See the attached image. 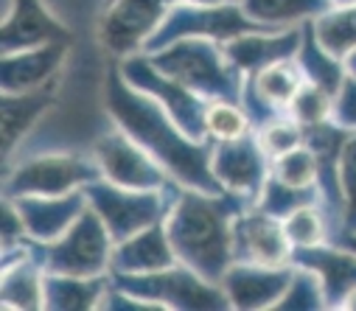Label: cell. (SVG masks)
I'll return each mask as SVG.
<instances>
[{"mask_svg": "<svg viewBox=\"0 0 356 311\" xmlns=\"http://www.w3.org/2000/svg\"><path fill=\"white\" fill-rule=\"evenodd\" d=\"M56 81L29 93H3V154L6 163L12 160L15 149L23 138L37 127V121L54 107L56 101Z\"/></svg>", "mask_w": 356, "mask_h": 311, "instance_id": "cell-22", "label": "cell"}, {"mask_svg": "<svg viewBox=\"0 0 356 311\" xmlns=\"http://www.w3.org/2000/svg\"><path fill=\"white\" fill-rule=\"evenodd\" d=\"M348 3H356V0H331V6H348Z\"/></svg>", "mask_w": 356, "mask_h": 311, "instance_id": "cell-41", "label": "cell"}, {"mask_svg": "<svg viewBox=\"0 0 356 311\" xmlns=\"http://www.w3.org/2000/svg\"><path fill=\"white\" fill-rule=\"evenodd\" d=\"M149 59L168 73L171 79H177L180 84H186L188 90L200 93L208 101H238L241 98V87H244V76L230 65L222 42L213 40H177L154 54H149Z\"/></svg>", "mask_w": 356, "mask_h": 311, "instance_id": "cell-3", "label": "cell"}, {"mask_svg": "<svg viewBox=\"0 0 356 311\" xmlns=\"http://www.w3.org/2000/svg\"><path fill=\"white\" fill-rule=\"evenodd\" d=\"M174 264L180 261H177V253L171 247L168 228L165 222H157L115 244L110 275H146V272L168 269Z\"/></svg>", "mask_w": 356, "mask_h": 311, "instance_id": "cell-21", "label": "cell"}, {"mask_svg": "<svg viewBox=\"0 0 356 311\" xmlns=\"http://www.w3.org/2000/svg\"><path fill=\"white\" fill-rule=\"evenodd\" d=\"M26 239H29V233H26V225H23V216L17 211L15 199L3 196V225H0V241H3V250L17 247Z\"/></svg>", "mask_w": 356, "mask_h": 311, "instance_id": "cell-37", "label": "cell"}, {"mask_svg": "<svg viewBox=\"0 0 356 311\" xmlns=\"http://www.w3.org/2000/svg\"><path fill=\"white\" fill-rule=\"evenodd\" d=\"M250 31H275V29L255 23L241 9V3H186V0H177L168 17L163 20V26L146 42L143 54H154L177 40L227 42V40L250 34Z\"/></svg>", "mask_w": 356, "mask_h": 311, "instance_id": "cell-6", "label": "cell"}, {"mask_svg": "<svg viewBox=\"0 0 356 311\" xmlns=\"http://www.w3.org/2000/svg\"><path fill=\"white\" fill-rule=\"evenodd\" d=\"M270 174L278 177V180H284V182H289V185H300V188L317 185V157L303 143V146H298V149L275 157Z\"/></svg>", "mask_w": 356, "mask_h": 311, "instance_id": "cell-35", "label": "cell"}, {"mask_svg": "<svg viewBox=\"0 0 356 311\" xmlns=\"http://www.w3.org/2000/svg\"><path fill=\"white\" fill-rule=\"evenodd\" d=\"M104 180L93 152H34L6 163L3 196H65Z\"/></svg>", "mask_w": 356, "mask_h": 311, "instance_id": "cell-4", "label": "cell"}, {"mask_svg": "<svg viewBox=\"0 0 356 311\" xmlns=\"http://www.w3.org/2000/svg\"><path fill=\"white\" fill-rule=\"evenodd\" d=\"M339 188H342V230L356 233V132L348 135L339 154Z\"/></svg>", "mask_w": 356, "mask_h": 311, "instance_id": "cell-34", "label": "cell"}, {"mask_svg": "<svg viewBox=\"0 0 356 311\" xmlns=\"http://www.w3.org/2000/svg\"><path fill=\"white\" fill-rule=\"evenodd\" d=\"M15 205L23 216L29 239L40 244H51L87 211V196L81 188L65 196H17Z\"/></svg>", "mask_w": 356, "mask_h": 311, "instance_id": "cell-20", "label": "cell"}, {"mask_svg": "<svg viewBox=\"0 0 356 311\" xmlns=\"http://www.w3.org/2000/svg\"><path fill=\"white\" fill-rule=\"evenodd\" d=\"M295 264L286 266H261V264H238L233 261L222 278V289L230 300V308H273L292 280Z\"/></svg>", "mask_w": 356, "mask_h": 311, "instance_id": "cell-15", "label": "cell"}, {"mask_svg": "<svg viewBox=\"0 0 356 311\" xmlns=\"http://www.w3.org/2000/svg\"><path fill=\"white\" fill-rule=\"evenodd\" d=\"M118 70L132 87L152 95L194 141H208L205 138V113H208V104H211L208 98L188 90L186 84L171 79L168 73H163L149 59V54H132V56L121 59Z\"/></svg>", "mask_w": 356, "mask_h": 311, "instance_id": "cell-10", "label": "cell"}, {"mask_svg": "<svg viewBox=\"0 0 356 311\" xmlns=\"http://www.w3.org/2000/svg\"><path fill=\"white\" fill-rule=\"evenodd\" d=\"M104 110L118 129L168 171L171 180L205 193H225L211 168L213 143L194 141L152 95L140 93L121 76L118 62H113L104 76Z\"/></svg>", "mask_w": 356, "mask_h": 311, "instance_id": "cell-1", "label": "cell"}, {"mask_svg": "<svg viewBox=\"0 0 356 311\" xmlns=\"http://www.w3.org/2000/svg\"><path fill=\"white\" fill-rule=\"evenodd\" d=\"M118 286L127 292L149 300L157 311L180 308V311H213V308H230V300L222 289V283H213L202 278L197 269L186 264H174L160 272L146 275H113Z\"/></svg>", "mask_w": 356, "mask_h": 311, "instance_id": "cell-7", "label": "cell"}, {"mask_svg": "<svg viewBox=\"0 0 356 311\" xmlns=\"http://www.w3.org/2000/svg\"><path fill=\"white\" fill-rule=\"evenodd\" d=\"M300 26L298 29H275V31H250L222 42L230 65L241 76H255L258 70L270 67L275 62L298 56L300 48Z\"/></svg>", "mask_w": 356, "mask_h": 311, "instance_id": "cell-18", "label": "cell"}, {"mask_svg": "<svg viewBox=\"0 0 356 311\" xmlns=\"http://www.w3.org/2000/svg\"><path fill=\"white\" fill-rule=\"evenodd\" d=\"M233 261L286 266L292 264V244L286 239L284 222L250 205L233 219Z\"/></svg>", "mask_w": 356, "mask_h": 311, "instance_id": "cell-13", "label": "cell"}, {"mask_svg": "<svg viewBox=\"0 0 356 311\" xmlns=\"http://www.w3.org/2000/svg\"><path fill=\"white\" fill-rule=\"evenodd\" d=\"M345 70H348V73H350V76H356V51H353V54H348V56H345Z\"/></svg>", "mask_w": 356, "mask_h": 311, "instance_id": "cell-39", "label": "cell"}, {"mask_svg": "<svg viewBox=\"0 0 356 311\" xmlns=\"http://www.w3.org/2000/svg\"><path fill=\"white\" fill-rule=\"evenodd\" d=\"M284 230H286V239H289L292 250L317 247V244L334 241V225H331L325 207L320 202L303 205V207H298L295 214H289L284 219Z\"/></svg>", "mask_w": 356, "mask_h": 311, "instance_id": "cell-28", "label": "cell"}, {"mask_svg": "<svg viewBox=\"0 0 356 311\" xmlns=\"http://www.w3.org/2000/svg\"><path fill=\"white\" fill-rule=\"evenodd\" d=\"M331 124H337L345 132H356V76H345L334 95V107H331Z\"/></svg>", "mask_w": 356, "mask_h": 311, "instance_id": "cell-36", "label": "cell"}, {"mask_svg": "<svg viewBox=\"0 0 356 311\" xmlns=\"http://www.w3.org/2000/svg\"><path fill=\"white\" fill-rule=\"evenodd\" d=\"M252 132L241 104L238 101H211L208 113H205V138L211 143H225V141H236L241 135Z\"/></svg>", "mask_w": 356, "mask_h": 311, "instance_id": "cell-31", "label": "cell"}, {"mask_svg": "<svg viewBox=\"0 0 356 311\" xmlns=\"http://www.w3.org/2000/svg\"><path fill=\"white\" fill-rule=\"evenodd\" d=\"M0 303H3V308H26V311L45 308V266L31 239L3 250Z\"/></svg>", "mask_w": 356, "mask_h": 311, "instance_id": "cell-16", "label": "cell"}, {"mask_svg": "<svg viewBox=\"0 0 356 311\" xmlns=\"http://www.w3.org/2000/svg\"><path fill=\"white\" fill-rule=\"evenodd\" d=\"M300 31H303V37H300V48H298V56H295V59H298V65H300L306 81H312V84L328 90L331 95H337L339 84H342L345 76H348L345 62H342L339 56H334V54L317 40L312 20L303 23Z\"/></svg>", "mask_w": 356, "mask_h": 311, "instance_id": "cell-24", "label": "cell"}, {"mask_svg": "<svg viewBox=\"0 0 356 311\" xmlns=\"http://www.w3.org/2000/svg\"><path fill=\"white\" fill-rule=\"evenodd\" d=\"M317 40L345 62L348 54L356 51V3L348 6H331L325 15L312 20Z\"/></svg>", "mask_w": 356, "mask_h": 311, "instance_id": "cell-27", "label": "cell"}, {"mask_svg": "<svg viewBox=\"0 0 356 311\" xmlns=\"http://www.w3.org/2000/svg\"><path fill=\"white\" fill-rule=\"evenodd\" d=\"M252 90L266 101V104H273L275 110L281 113H289V104L292 98L298 95V90L306 84V76L298 65V59H284V62H275L270 67H264L258 70L255 76H244Z\"/></svg>", "mask_w": 356, "mask_h": 311, "instance_id": "cell-26", "label": "cell"}, {"mask_svg": "<svg viewBox=\"0 0 356 311\" xmlns=\"http://www.w3.org/2000/svg\"><path fill=\"white\" fill-rule=\"evenodd\" d=\"M252 202L236 193H205L180 185L171 214L165 216L177 261L202 278L222 283L233 264V219Z\"/></svg>", "mask_w": 356, "mask_h": 311, "instance_id": "cell-2", "label": "cell"}, {"mask_svg": "<svg viewBox=\"0 0 356 311\" xmlns=\"http://www.w3.org/2000/svg\"><path fill=\"white\" fill-rule=\"evenodd\" d=\"M292 264L312 269L320 278L328 308H342L345 297L356 289V253L337 241L292 250Z\"/></svg>", "mask_w": 356, "mask_h": 311, "instance_id": "cell-19", "label": "cell"}, {"mask_svg": "<svg viewBox=\"0 0 356 311\" xmlns=\"http://www.w3.org/2000/svg\"><path fill=\"white\" fill-rule=\"evenodd\" d=\"M317 308H328L325 289H323L320 278L312 269L295 266L292 280H289L286 292L281 294V300L273 305V311H317Z\"/></svg>", "mask_w": 356, "mask_h": 311, "instance_id": "cell-30", "label": "cell"}, {"mask_svg": "<svg viewBox=\"0 0 356 311\" xmlns=\"http://www.w3.org/2000/svg\"><path fill=\"white\" fill-rule=\"evenodd\" d=\"M37 244V255L45 272L59 275H110L115 241L102 216L87 205V211L51 244Z\"/></svg>", "mask_w": 356, "mask_h": 311, "instance_id": "cell-8", "label": "cell"}, {"mask_svg": "<svg viewBox=\"0 0 356 311\" xmlns=\"http://www.w3.org/2000/svg\"><path fill=\"white\" fill-rule=\"evenodd\" d=\"M255 138H258L261 149L266 152V157L275 160V157H281V154L303 146L306 143V129L295 118L281 115V118H275L270 124H264L261 129H255Z\"/></svg>", "mask_w": 356, "mask_h": 311, "instance_id": "cell-33", "label": "cell"}, {"mask_svg": "<svg viewBox=\"0 0 356 311\" xmlns=\"http://www.w3.org/2000/svg\"><path fill=\"white\" fill-rule=\"evenodd\" d=\"M334 241L356 253V233H337V236H334Z\"/></svg>", "mask_w": 356, "mask_h": 311, "instance_id": "cell-38", "label": "cell"}, {"mask_svg": "<svg viewBox=\"0 0 356 311\" xmlns=\"http://www.w3.org/2000/svg\"><path fill=\"white\" fill-rule=\"evenodd\" d=\"M177 191H180L177 180H171L165 188H157V191H135V188L115 185L110 180H96L84 188V196H87V205L107 225L113 241L118 244L149 225L165 222L177 199Z\"/></svg>", "mask_w": 356, "mask_h": 311, "instance_id": "cell-5", "label": "cell"}, {"mask_svg": "<svg viewBox=\"0 0 356 311\" xmlns=\"http://www.w3.org/2000/svg\"><path fill=\"white\" fill-rule=\"evenodd\" d=\"M174 3L177 0H107L96 26L99 45L113 62L143 54Z\"/></svg>", "mask_w": 356, "mask_h": 311, "instance_id": "cell-9", "label": "cell"}, {"mask_svg": "<svg viewBox=\"0 0 356 311\" xmlns=\"http://www.w3.org/2000/svg\"><path fill=\"white\" fill-rule=\"evenodd\" d=\"M211 168L227 193H236L255 205L264 191L266 177L273 171V160L261 149L255 132H247L236 141L213 143Z\"/></svg>", "mask_w": 356, "mask_h": 311, "instance_id": "cell-12", "label": "cell"}, {"mask_svg": "<svg viewBox=\"0 0 356 311\" xmlns=\"http://www.w3.org/2000/svg\"><path fill=\"white\" fill-rule=\"evenodd\" d=\"M90 152L99 160L104 180L115 185L135 188V191H157L171 182L168 171L115 124L93 141Z\"/></svg>", "mask_w": 356, "mask_h": 311, "instance_id": "cell-11", "label": "cell"}, {"mask_svg": "<svg viewBox=\"0 0 356 311\" xmlns=\"http://www.w3.org/2000/svg\"><path fill=\"white\" fill-rule=\"evenodd\" d=\"M113 275H59L45 272V308L54 311H87L99 308Z\"/></svg>", "mask_w": 356, "mask_h": 311, "instance_id": "cell-23", "label": "cell"}, {"mask_svg": "<svg viewBox=\"0 0 356 311\" xmlns=\"http://www.w3.org/2000/svg\"><path fill=\"white\" fill-rule=\"evenodd\" d=\"M67 51H70V42H48V45L3 54L0 87H3V93H29V90L54 84L56 73L67 59Z\"/></svg>", "mask_w": 356, "mask_h": 311, "instance_id": "cell-17", "label": "cell"}, {"mask_svg": "<svg viewBox=\"0 0 356 311\" xmlns=\"http://www.w3.org/2000/svg\"><path fill=\"white\" fill-rule=\"evenodd\" d=\"M312 202H320V188L317 185L300 188V185H289V182H284V180L270 174V177H266V182H264V191H261L255 207H261L264 214H270V216L284 222L289 214L298 211V207L312 205Z\"/></svg>", "mask_w": 356, "mask_h": 311, "instance_id": "cell-29", "label": "cell"}, {"mask_svg": "<svg viewBox=\"0 0 356 311\" xmlns=\"http://www.w3.org/2000/svg\"><path fill=\"white\" fill-rule=\"evenodd\" d=\"M342 308H356V289H353V292H350V294L345 297V303H342Z\"/></svg>", "mask_w": 356, "mask_h": 311, "instance_id": "cell-40", "label": "cell"}, {"mask_svg": "<svg viewBox=\"0 0 356 311\" xmlns=\"http://www.w3.org/2000/svg\"><path fill=\"white\" fill-rule=\"evenodd\" d=\"M70 29L51 15L42 0H6L0 51L15 54L48 42H70Z\"/></svg>", "mask_w": 356, "mask_h": 311, "instance_id": "cell-14", "label": "cell"}, {"mask_svg": "<svg viewBox=\"0 0 356 311\" xmlns=\"http://www.w3.org/2000/svg\"><path fill=\"white\" fill-rule=\"evenodd\" d=\"M241 9L266 29H298L331 9V0H241Z\"/></svg>", "mask_w": 356, "mask_h": 311, "instance_id": "cell-25", "label": "cell"}, {"mask_svg": "<svg viewBox=\"0 0 356 311\" xmlns=\"http://www.w3.org/2000/svg\"><path fill=\"white\" fill-rule=\"evenodd\" d=\"M331 107H334V95L317 84L306 81L289 104V118H295L303 129L317 127V124L331 121Z\"/></svg>", "mask_w": 356, "mask_h": 311, "instance_id": "cell-32", "label": "cell"}]
</instances>
